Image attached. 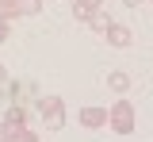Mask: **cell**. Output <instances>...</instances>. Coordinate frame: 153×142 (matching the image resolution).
Instances as JSON below:
<instances>
[{"label": "cell", "instance_id": "6da1fadb", "mask_svg": "<svg viewBox=\"0 0 153 142\" xmlns=\"http://www.w3.org/2000/svg\"><path fill=\"white\" fill-rule=\"evenodd\" d=\"M107 127H111L115 135H134V127H138V111H134L130 100H115L107 108Z\"/></svg>", "mask_w": 153, "mask_h": 142}, {"label": "cell", "instance_id": "7a4b0ae2", "mask_svg": "<svg viewBox=\"0 0 153 142\" xmlns=\"http://www.w3.org/2000/svg\"><path fill=\"white\" fill-rule=\"evenodd\" d=\"M38 115L46 123V131H61L65 127V100L61 96H42L38 100Z\"/></svg>", "mask_w": 153, "mask_h": 142}, {"label": "cell", "instance_id": "3957f363", "mask_svg": "<svg viewBox=\"0 0 153 142\" xmlns=\"http://www.w3.org/2000/svg\"><path fill=\"white\" fill-rule=\"evenodd\" d=\"M76 123H80L84 131H100V127H107V108H103V104H84V108L76 111Z\"/></svg>", "mask_w": 153, "mask_h": 142}, {"label": "cell", "instance_id": "277c9868", "mask_svg": "<svg viewBox=\"0 0 153 142\" xmlns=\"http://www.w3.org/2000/svg\"><path fill=\"white\" fill-rule=\"evenodd\" d=\"M103 39H107V46H115V50H126V46L134 42V31L126 27V23H115V27L103 35Z\"/></svg>", "mask_w": 153, "mask_h": 142}, {"label": "cell", "instance_id": "5b68a950", "mask_svg": "<svg viewBox=\"0 0 153 142\" xmlns=\"http://www.w3.org/2000/svg\"><path fill=\"white\" fill-rule=\"evenodd\" d=\"M0 123H4V127H27V108L12 100L8 108H4V119H0Z\"/></svg>", "mask_w": 153, "mask_h": 142}, {"label": "cell", "instance_id": "8992f818", "mask_svg": "<svg viewBox=\"0 0 153 142\" xmlns=\"http://www.w3.org/2000/svg\"><path fill=\"white\" fill-rule=\"evenodd\" d=\"M88 27H92L96 35H107V31L115 27V19H111V12H107V8H96L92 19H88Z\"/></svg>", "mask_w": 153, "mask_h": 142}, {"label": "cell", "instance_id": "52a82bcc", "mask_svg": "<svg viewBox=\"0 0 153 142\" xmlns=\"http://www.w3.org/2000/svg\"><path fill=\"white\" fill-rule=\"evenodd\" d=\"M4 142H38L31 127H4Z\"/></svg>", "mask_w": 153, "mask_h": 142}, {"label": "cell", "instance_id": "ba28073f", "mask_svg": "<svg viewBox=\"0 0 153 142\" xmlns=\"http://www.w3.org/2000/svg\"><path fill=\"white\" fill-rule=\"evenodd\" d=\"M107 88H111V92H119V96H123V92L130 88V77H126L123 69H111V73H107Z\"/></svg>", "mask_w": 153, "mask_h": 142}, {"label": "cell", "instance_id": "9c48e42d", "mask_svg": "<svg viewBox=\"0 0 153 142\" xmlns=\"http://www.w3.org/2000/svg\"><path fill=\"white\" fill-rule=\"evenodd\" d=\"M0 19H4V23L23 19V12H19V0H0Z\"/></svg>", "mask_w": 153, "mask_h": 142}, {"label": "cell", "instance_id": "30bf717a", "mask_svg": "<svg viewBox=\"0 0 153 142\" xmlns=\"http://www.w3.org/2000/svg\"><path fill=\"white\" fill-rule=\"evenodd\" d=\"M73 19L76 23H88V19H92V8H84V4L76 0V4H73Z\"/></svg>", "mask_w": 153, "mask_h": 142}, {"label": "cell", "instance_id": "8fae6325", "mask_svg": "<svg viewBox=\"0 0 153 142\" xmlns=\"http://www.w3.org/2000/svg\"><path fill=\"white\" fill-rule=\"evenodd\" d=\"M19 12H23V16H38L42 4H38V0H19Z\"/></svg>", "mask_w": 153, "mask_h": 142}, {"label": "cell", "instance_id": "7c38bea8", "mask_svg": "<svg viewBox=\"0 0 153 142\" xmlns=\"http://www.w3.org/2000/svg\"><path fill=\"white\" fill-rule=\"evenodd\" d=\"M8 35H12V23H4V19H0V46L8 42Z\"/></svg>", "mask_w": 153, "mask_h": 142}, {"label": "cell", "instance_id": "4fadbf2b", "mask_svg": "<svg viewBox=\"0 0 153 142\" xmlns=\"http://www.w3.org/2000/svg\"><path fill=\"white\" fill-rule=\"evenodd\" d=\"M80 4H84V8H92V12H96V8H103V0H80Z\"/></svg>", "mask_w": 153, "mask_h": 142}, {"label": "cell", "instance_id": "5bb4252c", "mask_svg": "<svg viewBox=\"0 0 153 142\" xmlns=\"http://www.w3.org/2000/svg\"><path fill=\"white\" fill-rule=\"evenodd\" d=\"M0 84H8V69L4 65H0Z\"/></svg>", "mask_w": 153, "mask_h": 142}, {"label": "cell", "instance_id": "9a60e30c", "mask_svg": "<svg viewBox=\"0 0 153 142\" xmlns=\"http://www.w3.org/2000/svg\"><path fill=\"white\" fill-rule=\"evenodd\" d=\"M123 4H126V8H138V4H146V0H123Z\"/></svg>", "mask_w": 153, "mask_h": 142}, {"label": "cell", "instance_id": "2e32d148", "mask_svg": "<svg viewBox=\"0 0 153 142\" xmlns=\"http://www.w3.org/2000/svg\"><path fill=\"white\" fill-rule=\"evenodd\" d=\"M0 138H4V123H0Z\"/></svg>", "mask_w": 153, "mask_h": 142}, {"label": "cell", "instance_id": "e0dca14e", "mask_svg": "<svg viewBox=\"0 0 153 142\" xmlns=\"http://www.w3.org/2000/svg\"><path fill=\"white\" fill-rule=\"evenodd\" d=\"M0 142H4V138H0Z\"/></svg>", "mask_w": 153, "mask_h": 142}]
</instances>
